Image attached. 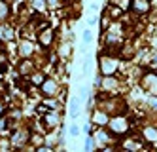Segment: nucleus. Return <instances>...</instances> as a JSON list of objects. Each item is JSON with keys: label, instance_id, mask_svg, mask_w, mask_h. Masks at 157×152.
Segmentation results:
<instances>
[{"label": "nucleus", "instance_id": "nucleus-1", "mask_svg": "<svg viewBox=\"0 0 157 152\" xmlns=\"http://www.w3.org/2000/svg\"><path fill=\"white\" fill-rule=\"evenodd\" d=\"M108 129H110V133L114 135L116 139H121L123 135H127L129 131H131V127H132V124H131V120L127 118V116H123V114H114L112 118L108 120Z\"/></svg>", "mask_w": 157, "mask_h": 152}, {"label": "nucleus", "instance_id": "nucleus-2", "mask_svg": "<svg viewBox=\"0 0 157 152\" xmlns=\"http://www.w3.org/2000/svg\"><path fill=\"white\" fill-rule=\"evenodd\" d=\"M119 57L116 55H112V53H104V55H100V59H98V71L102 76H112V74H116L119 71Z\"/></svg>", "mask_w": 157, "mask_h": 152}, {"label": "nucleus", "instance_id": "nucleus-3", "mask_svg": "<svg viewBox=\"0 0 157 152\" xmlns=\"http://www.w3.org/2000/svg\"><path fill=\"white\" fill-rule=\"evenodd\" d=\"M138 86L142 91H146L148 95L157 97V72L150 71V72H142V76L138 78Z\"/></svg>", "mask_w": 157, "mask_h": 152}, {"label": "nucleus", "instance_id": "nucleus-4", "mask_svg": "<svg viewBox=\"0 0 157 152\" xmlns=\"http://www.w3.org/2000/svg\"><path fill=\"white\" fill-rule=\"evenodd\" d=\"M40 89H42V95H46V97H57L59 91H61V86H59L57 80L46 78V82L40 86Z\"/></svg>", "mask_w": 157, "mask_h": 152}, {"label": "nucleus", "instance_id": "nucleus-5", "mask_svg": "<svg viewBox=\"0 0 157 152\" xmlns=\"http://www.w3.org/2000/svg\"><path fill=\"white\" fill-rule=\"evenodd\" d=\"M131 10L134 15H148L151 11V0H132Z\"/></svg>", "mask_w": 157, "mask_h": 152}, {"label": "nucleus", "instance_id": "nucleus-6", "mask_svg": "<svg viewBox=\"0 0 157 152\" xmlns=\"http://www.w3.org/2000/svg\"><path fill=\"white\" fill-rule=\"evenodd\" d=\"M59 124H61V112L57 109L48 110L46 114H44V125H46L48 129H55Z\"/></svg>", "mask_w": 157, "mask_h": 152}, {"label": "nucleus", "instance_id": "nucleus-7", "mask_svg": "<svg viewBox=\"0 0 157 152\" xmlns=\"http://www.w3.org/2000/svg\"><path fill=\"white\" fill-rule=\"evenodd\" d=\"M36 40H38V44H40V46H44V48H49V46L53 44V40H55V31H53L51 27H46L44 31H40V32H38Z\"/></svg>", "mask_w": 157, "mask_h": 152}, {"label": "nucleus", "instance_id": "nucleus-8", "mask_svg": "<svg viewBox=\"0 0 157 152\" xmlns=\"http://www.w3.org/2000/svg\"><path fill=\"white\" fill-rule=\"evenodd\" d=\"M108 120H110V114H108L104 109H97V110H93V114H91V122H93V125H97V127L108 125Z\"/></svg>", "mask_w": 157, "mask_h": 152}, {"label": "nucleus", "instance_id": "nucleus-9", "mask_svg": "<svg viewBox=\"0 0 157 152\" xmlns=\"http://www.w3.org/2000/svg\"><path fill=\"white\" fill-rule=\"evenodd\" d=\"M36 50H38V46L32 42L30 38L21 40V42H19V48H17V51H19V55H21V57H30Z\"/></svg>", "mask_w": 157, "mask_h": 152}, {"label": "nucleus", "instance_id": "nucleus-10", "mask_svg": "<svg viewBox=\"0 0 157 152\" xmlns=\"http://www.w3.org/2000/svg\"><path fill=\"white\" fill-rule=\"evenodd\" d=\"M140 133L146 143H157V124H146Z\"/></svg>", "mask_w": 157, "mask_h": 152}, {"label": "nucleus", "instance_id": "nucleus-11", "mask_svg": "<svg viewBox=\"0 0 157 152\" xmlns=\"http://www.w3.org/2000/svg\"><path fill=\"white\" fill-rule=\"evenodd\" d=\"M29 80H30V84H34V86H42L44 82H46V74L42 71H32L29 74Z\"/></svg>", "mask_w": 157, "mask_h": 152}, {"label": "nucleus", "instance_id": "nucleus-12", "mask_svg": "<svg viewBox=\"0 0 157 152\" xmlns=\"http://www.w3.org/2000/svg\"><path fill=\"white\" fill-rule=\"evenodd\" d=\"M0 38H2V40H12V38H13V31H12V27L0 25Z\"/></svg>", "mask_w": 157, "mask_h": 152}, {"label": "nucleus", "instance_id": "nucleus-13", "mask_svg": "<svg viewBox=\"0 0 157 152\" xmlns=\"http://www.w3.org/2000/svg\"><path fill=\"white\" fill-rule=\"evenodd\" d=\"M78 114H80V99L74 97L70 101V116L72 118H78Z\"/></svg>", "mask_w": 157, "mask_h": 152}, {"label": "nucleus", "instance_id": "nucleus-14", "mask_svg": "<svg viewBox=\"0 0 157 152\" xmlns=\"http://www.w3.org/2000/svg\"><path fill=\"white\" fill-rule=\"evenodd\" d=\"M8 17V6L6 2H0V21H4Z\"/></svg>", "mask_w": 157, "mask_h": 152}, {"label": "nucleus", "instance_id": "nucleus-15", "mask_svg": "<svg viewBox=\"0 0 157 152\" xmlns=\"http://www.w3.org/2000/svg\"><path fill=\"white\" fill-rule=\"evenodd\" d=\"M83 40H85L87 44H89V42H91V40H93V32H91V31H89V29H87V31H83Z\"/></svg>", "mask_w": 157, "mask_h": 152}, {"label": "nucleus", "instance_id": "nucleus-16", "mask_svg": "<svg viewBox=\"0 0 157 152\" xmlns=\"http://www.w3.org/2000/svg\"><path fill=\"white\" fill-rule=\"evenodd\" d=\"M70 133H72V135H74V137H78V135H80V127H78V125H76V124H74V125H72V127H70Z\"/></svg>", "mask_w": 157, "mask_h": 152}, {"label": "nucleus", "instance_id": "nucleus-17", "mask_svg": "<svg viewBox=\"0 0 157 152\" xmlns=\"http://www.w3.org/2000/svg\"><path fill=\"white\" fill-rule=\"evenodd\" d=\"M150 46H151V50H157V34H155V32H153V38H151Z\"/></svg>", "mask_w": 157, "mask_h": 152}, {"label": "nucleus", "instance_id": "nucleus-18", "mask_svg": "<svg viewBox=\"0 0 157 152\" xmlns=\"http://www.w3.org/2000/svg\"><path fill=\"white\" fill-rule=\"evenodd\" d=\"M153 32L157 34V23H153Z\"/></svg>", "mask_w": 157, "mask_h": 152}]
</instances>
